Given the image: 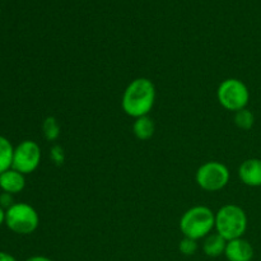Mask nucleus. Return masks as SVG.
I'll list each match as a JSON object with an SVG mask.
<instances>
[{"label": "nucleus", "instance_id": "nucleus-21", "mask_svg": "<svg viewBox=\"0 0 261 261\" xmlns=\"http://www.w3.org/2000/svg\"><path fill=\"white\" fill-rule=\"evenodd\" d=\"M3 223H5V211L0 206V226H2Z\"/></svg>", "mask_w": 261, "mask_h": 261}, {"label": "nucleus", "instance_id": "nucleus-3", "mask_svg": "<svg viewBox=\"0 0 261 261\" xmlns=\"http://www.w3.org/2000/svg\"><path fill=\"white\" fill-rule=\"evenodd\" d=\"M247 229V216L244 209L227 204L216 213V231L226 241L241 239Z\"/></svg>", "mask_w": 261, "mask_h": 261}, {"label": "nucleus", "instance_id": "nucleus-19", "mask_svg": "<svg viewBox=\"0 0 261 261\" xmlns=\"http://www.w3.org/2000/svg\"><path fill=\"white\" fill-rule=\"evenodd\" d=\"M0 261H18L13 255L8 254V252L0 251Z\"/></svg>", "mask_w": 261, "mask_h": 261}, {"label": "nucleus", "instance_id": "nucleus-7", "mask_svg": "<svg viewBox=\"0 0 261 261\" xmlns=\"http://www.w3.org/2000/svg\"><path fill=\"white\" fill-rule=\"evenodd\" d=\"M41 162V148L33 140H23L14 148L12 168L23 175L37 170Z\"/></svg>", "mask_w": 261, "mask_h": 261}, {"label": "nucleus", "instance_id": "nucleus-4", "mask_svg": "<svg viewBox=\"0 0 261 261\" xmlns=\"http://www.w3.org/2000/svg\"><path fill=\"white\" fill-rule=\"evenodd\" d=\"M5 224L17 234H31L37 229L40 217L36 209L27 203H15L5 211Z\"/></svg>", "mask_w": 261, "mask_h": 261}, {"label": "nucleus", "instance_id": "nucleus-15", "mask_svg": "<svg viewBox=\"0 0 261 261\" xmlns=\"http://www.w3.org/2000/svg\"><path fill=\"white\" fill-rule=\"evenodd\" d=\"M255 117L254 114H252L250 110L244 109L240 110L234 114V124L242 130H250L252 126H254Z\"/></svg>", "mask_w": 261, "mask_h": 261}, {"label": "nucleus", "instance_id": "nucleus-20", "mask_svg": "<svg viewBox=\"0 0 261 261\" xmlns=\"http://www.w3.org/2000/svg\"><path fill=\"white\" fill-rule=\"evenodd\" d=\"M25 261H54V260H51L50 257L40 256V255H37V256H32V257H30V259H27Z\"/></svg>", "mask_w": 261, "mask_h": 261}, {"label": "nucleus", "instance_id": "nucleus-11", "mask_svg": "<svg viewBox=\"0 0 261 261\" xmlns=\"http://www.w3.org/2000/svg\"><path fill=\"white\" fill-rule=\"evenodd\" d=\"M227 241L216 232L211 233L204 239L203 242V251L206 256L209 257H218L226 251Z\"/></svg>", "mask_w": 261, "mask_h": 261}, {"label": "nucleus", "instance_id": "nucleus-17", "mask_svg": "<svg viewBox=\"0 0 261 261\" xmlns=\"http://www.w3.org/2000/svg\"><path fill=\"white\" fill-rule=\"evenodd\" d=\"M50 157L56 166H61L64 163V161H65V153H64V149L60 145L55 144L51 148Z\"/></svg>", "mask_w": 261, "mask_h": 261}, {"label": "nucleus", "instance_id": "nucleus-12", "mask_svg": "<svg viewBox=\"0 0 261 261\" xmlns=\"http://www.w3.org/2000/svg\"><path fill=\"white\" fill-rule=\"evenodd\" d=\"M133 133L139 140L150 139L154 134V122L149 116L138 117L133 124Z\"/></svg>", "mask_w": 261, "mask_h": 261}, {"label": "nucleus", "instance_id": "nucleus-1", "mask_svg": "<svg viewBox=\"0 0 261 261\" xmlns=\"http://www.w3.org/2000/svg\"><path fill=\"white\" fill-rule=\"evenodd\" d=\"M155 101V87L148 78H137L126 87L121 99L125 114L130 117L148 116Z\"/></svg>", "mask_w": 261, "mask_h": 261}, {"label": "nucleus", "instance_id": "nucleus-13", "mask_svg": "<svg viewBox=\"0 0 261 261\" xmlns=\"http://www.w3.org/2000/svg\"><path fill=\"white\" fill-rule=\"evenodd\" d=\"M13 155H14V148L12 143L5 137L0 135V175L12 168Z\"/></svg>", "mask_w": 261, "mask_h": 261}, {"label": "nucleus", "instance_id": "nucleus-2", "mask_svg": "<svg viewBox=\"0 0 261 261\" xmlns=\"http://www.w3.org/2000/svg\"><path fill=\"white\" fill-rule=\"evenodd\" d=\"M216 228V213L211 208L196 205L186 211L180 219V229L184 237L195 241L205 239Z\"/></svg>", "mask_w": 261, "mask_h": 261}, {"label": "nucleus", "instance_id": "nucleus-14", "mask_svg": "<svg viewBox=\"0 0 261 261\" xmlns=\"http://www.w3.org/2000/svg\"><path fill=\"white\" fill-rule=\"evenodd\" d=\"M43 137L47 142H56L58 138L60 137V125L58 120L54 116H48L43 120L42 124Z\"/></svg>", "mask_w": 261, "mask_h": 261}, {"label": "nucleus", "instance_id": "nucleus-8", "mask_svg": "<svg viewBox=\"0 0 261 261\" xmlns=\"http://www.w3.org/2000/svg\"><path fill=\"white\" fill-rule=\"evenodd\" d=\"M239 177L242 184L250 188L261 186V160L250 158L242 162L239 168Z\"/></svg>", "mask_w": 261, "mask_h": 261}, {"label": "nucleus", "instance_id": "nucleus-5", "mask_svg": "<svg viewBox=\"0 0 261 261\" xmlns=\"http://www.w3.org/2000/svg\"><path fill=\"white\" fill-rule=\"evenodd\" d=\"M217 97L222 107L228 111L237 112L240 110L246 109L250 99V92L242 81L228 78L219 84Z\"/></svg>", "mask_w": 261, "mask_h": 261}, {"label": "nucleus", "instance_id": "nucleus-18", "mask_svg": "<svg viewBox=\"0 0 261 261\" xmlns=\"http://www.w3.org/2000/svg\"><path fill=\"white\" fill-rule=\"evenodd\" d=\"M14 198H13V194H9V193H4L3 191L2 194H0V206H2L4 211H8V209L10 208V206L14 205Z\"/></svg>", "mask_w": 261, "mask_h": 261}, {"label": "nucleus", "instance_id": "nucleus-10", "mask_svg": "<svg viewBox=\"0 0 261 261\" xmlns=\"http://www.w3.org/2000/svg\"><path fill=\"white\" fill-rule=\"evenodd\" d=\"M25 186V178L24 175L18 172L14 168L5 171L0 175V189L4 193L9 194H18L24 189Z\"/></svg>", "mask_w": 261, "mask_h": 261}, {"label": "nucleus", "instance_id": "nucleus-9", "mask_svg": "<svg viewBox=\"0 0 261 261\" xmlns=\"http://www.w3.org/2000/svg\"><path fill=\"white\" fill-rule=\"evenodd\" d=\"M224 255L228 261H251L254 259V247L242 237L231 240L227 241Z\"/></svg>", "mask_w": 261, "mask_h": 261}, {"label": "nucleus", "instance_id": "nucleus-6", "mask_svg": "<svg viewBox=\"0 0 261 261\" xmlns=\"http://www.w3.org/2000/svg\"><path fill=\"white\" fill-rule=\"evenodd\" d=\"M229 177V170L227 168L226 165L217 161H211L200 167L196 171V182L200 186L203 190L211 191H219L223 188H226L228 184Z\"/></svg>", "mask_w": 261, "mask_h": 261}, {"label": "nucleus", "instance_id": "nucleus-16", "mask_svg": "<svg viewBox=\"0 0 261 261\" xmlns=\"http://www.w3.org/2000/svg\"><path fill=\"white\" fill-rule=\"evenodd\" d=\"M178 250H180L181 254L186 255V256L194 255L198 251V241L189 239V237H184L180 241V244H178Z\"/></svg>", "mask_w": 261, "mask_h": 261}]
</instances>
